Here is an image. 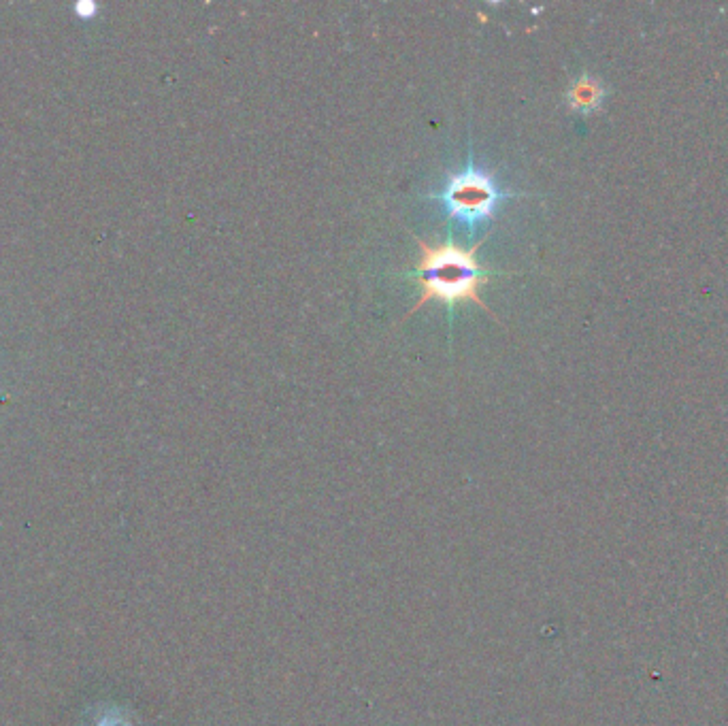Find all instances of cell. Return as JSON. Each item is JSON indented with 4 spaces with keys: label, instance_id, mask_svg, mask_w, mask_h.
Wrapping results in <instances>:
<instances>
[{
    "label": "cell",
    "instance_id": "obj_1",
    "mask_svg": "<svg viewBox=\"0 0 728 726\" xmlns=\"http://www.w3.org/2000/svg\"><path fill=\"white\" fill-rule=\"evenodd\" d=\"M484 241L486 239L465 250V247L456 245L452 239L443 241L441 245H435L416 237V243L420 247V262L416 264V271L413 273H416V279L420 282L422 296L418 299V303L409 309L405 318L413 316V313L420 311L430 301H439L450 311L460 301H473L479 309H484L488 316L499 322V318L494 316L490 307L482 301V296H479V288H482L492 275H501L499 271L484 269L482 264L477 262V252L479 247L484 245Z\"/></svg>",
    "mask_w": 728,
    "mask_h": 726
},
{
    "label": "cell",
    "instance_id": "obj_2",
    "mask_svg": "<svg viewBox=\"0 0 728 726\" xmlns=\"http://www.w3.org/2000/svg\"><path fill=\"white\" fill-rule=\"evenodd\" d=\"M516 196L514 192H501L494 184V175L475 169L473 160L460 173H448V184L443 192L430 194V198L441 201L445 216L450 220H462L471 228L479 220H492L494 209L503 198Z\"/></svg>",
    "mask_w": 728,
    "mask_h": 726
},
{
    "label": "cell",
    "instance_id": "obj_3",
    "mask_svg": "<svg viewBox=\"0 0 728 726\" xmlns=\"http://www.w3.org/2000/svg\"><path fill=\"white\" fill-rule=\"evenodd\" d=\"M605 86L599 77H594L590 73H582L567 90V105L571 111L575 113H594L599 111L603 101H605Z\"/></svg>",
    "mask_w": 728,
    "mask_h": 726
},
{
    "label": "cell",
    "instance_id": "obj_4",
    "mask_svg": "<svg viewBox=\"0 0 728 726\" xmlns=\"http://www.w3.org/2000/svg\"><path fill=\"white\" fill-rule=\"evenodd\" d=\"M94 9H96L94 5H79V11H81V13H86V15H90Z\"/></svg>",
    "mask_w": 728,
    "mask_h": 726
}]
</instances>
